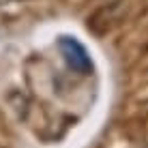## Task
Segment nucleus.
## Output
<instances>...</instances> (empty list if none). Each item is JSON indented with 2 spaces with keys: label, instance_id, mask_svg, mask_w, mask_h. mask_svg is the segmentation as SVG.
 <instances>
[{
  "label": "nucleus",
  "instance_id": "obj_1",
  "mask_svg": "<svg viewBox=\"0 0 148 148\" xmlns=\"http://www.w3.org/2000/svg\"><path fill=\"white\" fill-rule=\"evenodd\" d=\"M58 47H60V54H62L64 62L69 64V69H73L75 73L79 75H90L92 73V58L88 56L86 47L79 43L77 39L73 37H60L58 39Z\"/></svg>",
  "mask_w": 148,
  "mask_h": 148
}]
</instances>
